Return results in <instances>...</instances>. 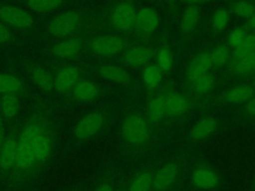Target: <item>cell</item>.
Here are the masks:
<instances>
[{
  "label": "cell",
  "instance_id": "cell-28",
  "mask_svg": "<svg viewBox=\"0 0 255 191\" xmlns=\"http://www.w3.org/2000/svg\"><path fill=\"white\" fill-rule=\"evenodd\" d=\"M1 111L6 117H13L19 110V99L15 94H6L1 98Z\"/></svg>",
  "mask_w": 255,
  "mask_h": 191
},
{
  "label": "cell",
  "instance_id": "cell-20",
  "mask_svg": "<svg viewBox=\"0 0 255 191\" xmlns=\"http://www.w3.org/2000/svg\"><path fill=\"white\" fill-rule=\"evenodd\" d=\"M200 18V8L197 5L188 6L182 13L180 19V29L183 34H188L194 30Z\"/></svg>",
  "mask_w": 255,
  "mask_h": 191
},
{
  "label": "cell",
  "instance_id": "cell-44",
  "mask_svg": "<svg viewBox=\"0 0 255 191\" xmlns=\"http://www.w3.org/2000/svg\"><path fill=\"white\" fill-rule=\"evenodd\" d=\"M252 61H253V73H255V52L252 55Z\"/></svg>",
  "mask_w": 255,
  "mask_h": 191
},
{
  "label": "cell",
  "instance_id": "cell-32",
  "mask_svg": "<svg viewBox=\"0 0 255 191\" xmlns=\"http://www.w3.org/2000/svg\"><path fill=\"white\" fill-rule=\"evenodd\" d=\"M173 64V55L167 47H162L157 53V67L163 73L170 71Z\"/></svg>",
  "mask_w": 255,
  "mask_h": 191
},
{
  "label": "cell",
  "instance_id": "cell-17",
  "mask_svg": "<svg viewBox=\"0 0 255 191\" xmlns=\"http://www.w3.org/2000/svg\"><path fill=\"white\" fill-rule=\"evenodd\" d=\"M153 52L145 46H137L129 49L125 55V61L129 66L138 67L146 64L152 57Z\"/></svg>",
  "mask_w": 255,
  "mask_h": 191
},
{
  "label": "cell",
  "instance_id": "cell-42",
  "mask_svg": "<svg viewBox=\"0 0 255 191\" xmlns=\"http://www.w3.org/2000/svg\"><path fill=\"white\" fill-rule=\"evenodd\" d=\"M183 1L191 3V5H196L197 3H201V2H204V1H207V0H183Z\"/></svg>",
  "mask_w": 255,
  "mask_h": 191
},
{
  "label": "cell",
  "instance_id": "cell-40",
  "mask_svg": "<svg viewBox=\"0 0 255 191\" xmlns=\"http://www.w3.org/2000/svg\"><path fill=\"white\" fill-rule=\"evenodd\" d=\"M4 141V123L2 118L0 117V146Z\"/></svg>",
  "mask_w": 255,
  "mask_h": 191
},
{
  "label": "cell",
  "instance_id": "cell-23",
  "mask_svg": "<svg viewBox=\"0 0 255 191\" xmlns=\"http://www.w3.org/2000/svg\"><path fill=\"white\" fill-rule=\"evenodd\" d=\"M255 52V33L247 34L244 41L237 48L233 49L230 61H235L240 58L253 55Z\"/></svg>",
  "mask_w": 255,
  "mask_h": 191
},
{
  "label": "cell",
  "instance_id": "cell-33",
  "mask_svg": "<svg viewBox=\"0 0 255 191\" xmlns=\"http://www.w3.org/2000/svg\"><path fill=\"white\" fill-rule=\"evenodd\" d=\"M62 0H28V6L36 12H48L56 9Z\"/></svg>",
  "mask_w": 255,
  "mask_h": 191
},
{
  "label": "cell",
  "instance_id": "cell-29",
  "mask_svg": "<svg viewBox=\"0 0 255 191\" xmlns=\"http://www.w3.org/2000/svg\"><path fill=\"white\" fill-rule=\"evenodd\" d=\"M22 89V82L10 75H0V93L3 95L6 94H15Z\"/></svg>",
  "mask_w": 255,
  "mask_h": 191
},
{
  "label": "cell",
  "instance_id": "cell-16",
  "mask_svg": "<svg viewBox=\"0 0 255 191\" xmlns=\"http://www.w3.org/2000/svg\"><path fill=\"white\" fill-rule=\"evenodd\" d=\"M18 140L15 137H8L0 146V166L4 169L15 165L17 158Z\"/></svg>",
  "mask_w": 255,
  "mask_h": 191
},
{
  "label": "cell",
  "instance_id": "cell-6",
  "mask_svg": "<svg viewBox=\"0 0 255 191\" xmlns=\"http://www.w3.org/2000/svg\"><path fill=\"white\" fill-rule=\"evenodd\" d=\"M193 105L190 96L170 90L165 92V115L179 117L185 114Z\"/></svg>",
  "mask_w": 255,
  "mask_h": 191
},
{
  "label": "cell",
  "instance_id": "cell-41",
  "mask_svg": "<svg viewBox=\"0 0 255 191\" xmlns=\"http://www.w3.org/2000/svg\"><path fill=\"white\" fill-rule=\"evenodd\" d=\"M97 191H113V189L109 184H102Z\"/></svg>",
  "mask_w": 255,
  "mask_h": 191
},
{
  "label": "cell",
  "instance_id": "cell-48",
  "mask_svg": "<svg viewBox=\"0 0 255 191\" xmlns=\"http://www.w3.org/2000/svg\"><path fill=\"white\" fill-rule=\"evenodd\" d=\"M170 1H171V0H170Z\"/></svg>",
  "mask_w": 255,
  "mask_h": 191
},
{
  "label": "cell",
  "instance_id": "cell-31",
  "mask_svg": "<svg viewBox=\"0 0 255 191\" xmlns=\"http://www.w3.org/2000/svg\"><path fill=\"white\" fill-rule=\"evenodd\" d=\"M161 73L162 72L159 70V68L157 66H155V65L147 66L144 69L143 75H142L144 85L148 89L156 88L161 81Z\"/></svg>",
  "mask_w": 255,
  "mask_h": 191
},
{
  "label": "cell",
  "instance_id": "cell-10",
  "mask_svg": "<svg viewBox=\"0 0 255 191\" xmlns=\"http://www.w3.org/2000/svg\"><path fill=\"white\" fill-rule=\"evenodd\" d=\"M125 45V41L121 37L106 35L95 38L91 43V49L98 55L112 56L120 53Z\"/></svg>",
  "mask_w": 255,
  "mask_h": 191
},
{
  "label": "cell",
  "instance_id": "cell-7",
  "mask_svg": "<svg viewBox=\"0 0 255 191\" xmlns=\"http://www.w3.org/2000/svg\"><path fill=\"white\" fill-rule=\"evenodd\" d=\"M112 23L120 31H129L135 26L136 13L134 7L128 2H122L115 6L112 11Z\"/></svg>",
  "mask_w": 255,
  "mask_h": 191
},
{
  "label": "cell",
  "instance_id": "cell-5",
  "mask_svg": "<svg viewBox=\"0 0 255 191\" xmlns=\"http://www.w3.org/2000/svg\"><path fill=\"white\" fill-rule=\"evenodd\" d=\"M81 15L76 11H68L57 16L49 25V32L55 37L63 38L74 32L80 25Z\"/></svg>",
  "mask_w": 255,
  "mask_h": 191
},
{
  "label": "cell",
  "instance_id": "cell-35",
  "mask_svg": "<svg viewBox=\"0 0 255 191\" xmlns=\"http://www.w3.org/2000/svg\"><path fill=\"white\" fill-rule=\"evenodd\" d=\"M229 21V13L225 9H218L213 13L212 16V26L215 30H223Z\"/></svg>",
  "mask_w": 255,
  "mask_h": 191
},
{
  "label": "cell",
  "instance_id": "cell-4",
  "mask_svg": "<svg viewBox=\"0 0 255 191\" xmlns=\"http://www.w3.org/2000/svg\"><path fill=\"white\" fill-rule=\"evenodd\" d=\"M122 133L126 141L134 146L144 145L150 138L148 122L139 114H131L126 118L122 126Z\"/></svg>",
  "mask_w": 255,
  "mask_h": 191
},
{
  "label": "cell",
  "instance_id": "cell-19",
  "mask_svg": "<svg viewBox=\"0 0 255 191\" xmlns=\"http://www.w3.org/2000/svg\"><path fill=\"white\" fill-rule=\"evenodd\" d=\"M165 115V93L158 94L147 103V116L151 122H158Z\"/></svg>",
  "mask_w": 255,
  "mask_h": 191
},
{
  "label": "cell",
  "instance_id": "cell-39",
  "mask_svg": "<svg viewBox=\"0 0 255 191\" xmlns=\"http://www.w3.org/2000/svg\"><path fill=\"white\" fill-rule=\"evenodd\" d=\"M245 29H247V30H255V13L253 14L252 17H250L247 20Z\"/></svg>",
  "mask_w": 255,
  "mask_h": 191
},
{
  "label": "cell",
  "instance_id": "cell-37",
  "mask_svg": "<svg viewBox=\"0 0 255 191\" xmlns=\"http://www.w3.org/2000/svg\"><path fill=\"white\" fill-rule=\"evenodd\" d=\"M243 112L246 117L255 118V96L244 104Z\"/></svg>",
  "mask_w": 255,
  "mask_h": 191
},
{
  "label": "cell",
  "instance_id": "cell-11",
  "mask_svg": "<svg viewBox=\"0 0 255 191\" xmlns=\"http://www.w3.org/2000/svg\"><path fill=\"white\" fill-rule=\"evenodd\" d=\"M0 19L4 23L18 28H28L33 24V19L28 12L10 5L0 7Z\"/></svg>",
  "mask_w": 255,
  "mask_h": 191
},
{
  "label": "cell",
  "instance_id": "cell-46",
  "mask_svg": "<svg viewBox=\"0 0 255 191\" xmlns=\"http://www.w3.org/2000/svg\"><path fill=\"white\" fill-rule=\"evenodd\" d=\"M207 1H209V0H207Z\"/></svg>",
  "mask_w": 255,
  "mask_h": 191
},
{
  "label": "cell",
  "instance_id": "cell-26",
  "mask_svg": "<svg viewBox=\"0 0 255 191\" xmlns=\"http://www.w3.org/2000/svg\"><path fill=\"white\" fill-rule=\"evenodd\" d=\"M99 74L105 79L120 84H125L128 81V73L124 69L116 66H103L99 69Z\"/></svg>",
  "mask_w": 255,
  "mask_h": 191
},
{
  "label": "cell",
  "instance_id": "cell-2",
  "mask_svg": "<svg viewBox=\"0 0 255 191\" xmlns=\"http://www.w3.org/2000/svg\"><path fill=\"white\" fill-rule=\"evenodd\" d=\"M187 186L192 191H219L224 186L222 173L202 158L187 164Z\"/></svg>",
  "mask_w": 255,
  "mask_h": 191
},
{
  "label": "cell",
  "instance_id": "cell-27",
  "mask_svg": "<svg viewBox=\"0 0 255 191\" xmlns=\"http://www.w3.org/2000/svg\"><path fill=\"white\" fill-rule=\"evenodd\" d=\"M153 173L150 171H142L134 177L128 191H151Z\"/></svg>",
  "mask_w": 255,
  "mask_h": 191
},
{
  "label": "cell",
  "instance_id": "cell-1",
  "mask_svg": "<svg viewBox=\"0 0 255 191\" xmlns=\"http://www.w3.org/2000/svg\"><path fill=\"white\" fill-rule=\"evenodd\" d=\"M51 135L49 124L43 117L34 115L27 120L18 139L15 165L27 170L44 162L52 150Z\"/></svg>",
  "mask_w": 255,
  "mask_h": 191
},
{
  "label": "cell",
  "instance_id": "cell-24",
  "mask_svg": "<svg viewBox=\"0 0 255 191\" xmlns=\"http://www.w3.org/2000/svg\"><path fill=\"white\" fill-rule=\"evenodd\" d=\"M212 66L219 68L229 64L231 59V51L228 45L218 44L210 51Z\"/></svg>",
  "mask_w": 255,
  "mask_h": 191
},
{
  "label": "cell",
  "instance_id": "cell-21",
  "mask_svg": "<svg viewBox=\"0 0 255 191\" xmlns=\"http://www.w3.org/2000/svg\"><path fill=\"white\" fill-rule=\"evenodd\" d=\"M215 84H216V77L214 76L213 73L209 71L206 74L199 77L198 79H196L195 81H193L192 83H190L189 85H190L191 91L194 94L198 96H202L211 92L215 87Z\"/></svg>",
  "mask_w": 255,
  "mask_h": 191
},
{
  "label": "cell",
  "instance_id": "cell-9",
  "mask_svg": "<svg viewBox=\"0 0 255 191\" xmlns=\"http://www.w3.org/2000/svg\"><path fill=\"white\" fill-rule=\"evenodd\" d=\"M210 51H202L192 57L185 71L186 81L190 84L202 75L206 74L212 68Z\"/></svg>",
  "mask_w": 255,
  "mask_h": 191
},
{
  "label": "cell",
  "instance_id": "cell-25",
  "mask_svg": "<svg viewBox=\"0 0 255 191\" xmlns=\"http://www.w3.org/2000/svg\"><path fill=\"white\" fill-rule=\"evenodd\" d=\"M99 93L98 87L91 82L83 81L76 84L74 88V95L80 100H90L97 96Z\"/></svg>",
  "mask_w": 255,
  "mask_h": 191
},
{
  "label": "cell",
  "instance_id": "cell-34",
  "mask_svg": "<svg viewBox=\"0 0 255 191\" xmlns=\"http://www.w3.org/2000/svg\"><path fill=\"white\" fill-rule=\"evenodd\" d=\"M233 12L241 17L249 19L255 13V6L246 0H239L233 5Z\"/></svg>",
  "mask_w": 255,
  "mask_h": 191
},
{
  "label": "cell",
  "instance_id": "cell-18",
  "mask_svg": "<svg viewBox=\"0 0 255 191\" xmlns=\"http://www.w3.org/2000/svg\"><path fill=\"white\" fill-rule=\"evenodd\" d=\"M82 48V41L78 38H71L57 43L52 48V53L56 57L71 58L76 56Z\"/></svg>",
  "mask_w": 255,
  "mask_h": 191
},
{
  "label": "cell",
  "instance_id": "cell-15",
  "mask_svg": "<svg viewBox=\"0 0 255 191\" xmlns=\"http://www.w3.org/2000/svg\"><path fill=\"white\" fill-rule=\"evenodd\" d=\"M159 20L157 13L148 7L142 8L136 14L135 26L136 28L145 34L152 33L158 26Z\"/></svg>",
  "mask_w": 255,
  "mask_h": 191
},
{
  "label": "cell",
  "instance_id": "cell-45",
  "mask_svg": "<svg viewBox=\"0 0 255 191\" xmlns=\"http://www.w3.org/2000/svg\"><path fill=\"white\" fill-rule=\"evenodd\" d=\"M253 86L255 87V77H254V81H253Z\"/></svg>",
  "mask_w": 255,
  "mask_h": 191
},
{
  "label": "cell",
  "instance_id": "cell-12",
  "mask_svg": "<svg viewBox=\"0 0 255 191\" xmlns=\"http://www.w3.org/2000/svg\"><path fill=\"white\" fill-rule=\"evenodd\" d=\"M255 96L253 85H237L227 89L220 96V100L226 104H245Z\"/></svg>",
  "mask_w": 255,
  "mask_h": 191
},
{
  "label": "cell",
  "instance_id": "cell-13",
  "mask_svg": "<svg viewBox=\"0 0 255 191\" xmlns=\"http://www.w3.org/2000/svg\"><path fill=\"white\" fill-rule=\"evenodd\" d=\"M104 124V116L100 112H91L83 116L78 122L75 133L76 136L85 139L96 134Z\"/></svg>",
  "mask_w": 255,
  "mask_h": 191
},
{
  "label": "cell",
  "instance_id": "cell-14",
  "mask_svg": "<svg viewBox=\"0 0 255 191\" xmlns=\"http://www.w3.org/2000/svg\"><path fill=\"white\" fill-rule=\"evenodd\" d=\"M80 76V70L77 67L69 66L59 71L55 80L54 87L57 91L64 93L69 91L77 83Z\"/></svg>",
  "mask_w": 255,
  "mask_h": 191
},
{
  "label": "cell",
  "instance_id": "cell-47",
  "mask_svg": "<svg viewBox=\"0 0 255 191\" xmlns=\"http://www.w3.org/2000/svg\"><path fill=\"white\" fill-rule=\"evenodd\" d=\"M171 190H172V189H171ZM171 190H170V191H171Z\"/></svg>",
  "mask_w": 255,
  "mask_h": 191
},
{
  "label": "cell",
  "instance_id": "cell-22",
  "mask_svg": "<svg viewBox=\"0 0 255 191\" xmlns=\"http://www.w3.org/2000/svg\"><path fill=\"white\" fill-rule=\"evenodd\" d=\"M229 71L236 77L248 76L253 73V61L252 55L244 58H240L235 61H230L228 64Z\"/></svg>",
  "mask_w": 255,
  "mask_h": 191
},
{
  "label": "cell",
  "instance_id": "cell-43",
  "mask_svg": "<svg viewBox=\"0 0 255 191\" xmlns=\"http://www.w3.org/2000/svg\"><path fill=\"white\" fill-rule=\"evenodd\" d=\"M249 191H255V175H254L253 180H252V182H251V186H250Z\"/></svg>",
  "mask_w": 255,
  "mask_h": 191
},
{
  "label": "cell",
  "instance_id": "cell-38",
  "mask_svg": "<svg viewBox=\"0 0 255 191\" xmlns=\"http://www.w3.org/2000/svg\"><path fill=\"white\" fill-rule=\"evenodd\" d=\"M12 38L11 31L4 25L0 23V44L6 43Z\"/></svg>",
  "mask_w": 255,
  "mask_h": 191
},
{
  "label": "cell",
  "instance_id": "cell-30",
  "mask_svg": "<svg viewBox=\"0 0 255 191\" xmlns=\"http://www.w3.org/2000/svg\"><path fill=\"white\" fill-rule=\"evenodd\" d=\"M32 78L34 83L44 91H50L54 86V82L51 76L42 68H34L32 70Z\"/></svg>",
  "mask_w": 255,
  "mask_h": 191
},
{
  "label": "cell",
  "instance_id": "cell-3",
  "mask_svg": "<svg viewBox=\"0 0 255 191\" xmlns=\"http://www.w3.org/2000/svg\"><path fill=\"white\" fill-rule=\"evenodd\" d=\"M183 157L177 155L165 161L153 174L151 191H170L183 174Z\"/></svg>",
  "mask_w": 255,
  "mask_h": 191
},
{
  "label": "cell",
  "instance_id": "cell-36",
  "mask_svg": "<svg viewBox=\"0 0 255 191\" xmlns=\"http://www.w3.org/2000/svg\"><path fill=\"white\" fill-rule=\"evenodd\" d=\"M246 35H247V34H246L245 28H242V27L235 28V29L228 35V38H227L228 46L231 47L232 49L237 48V47L240 46V44L244 41Z\"/></svg>",
  "mask_w": 255,
  "mask_h": 191
},
{
  "label": "cell",
  "instance_id": "cell-8",
  "mask_svg": "<svg viewBox=\"0 0 255 191\" xmlns=\"http://www.w3.org/2000/svg\"><path fill=\"white\" fill-rule=\"evenodd\" d=\"M219 127V119L213 115L199 118L190 128L187 138L189 142L197 143L209 138Z\"/></svg>",
  "mask_w": 255,
  "mask_h": 191
}]
</instances>
